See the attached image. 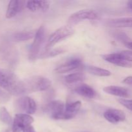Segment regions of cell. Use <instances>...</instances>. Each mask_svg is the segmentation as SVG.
Segmentation results:
<instances>
[{"label":"cell","instance_id":"6da1fadb","mask_svg":"<svg viewBox=\"0 0 132 132\" xmlns=\"http://www.w3.org/2000/svg\"><path fill=\"white\" fill-rule=\"evenodd\" d=\"M0 87L13 95L24 94L23 81L8 69L0 68Z\"/></svg>","mask_w":132,"mask_h":132},{"label":"cell","instance_id":"7a4b0ae2","mask_svg":"<svg viewBox=\"0 0 132 132\" xmlns=\"http://www.w3.org/2000/svg\"><path fill=\"white\" fill-rule=\"evenodd\" d=\"M24 93H32L45 91L51 86L52 82L48 78L42 76H34L23 81Z\"/></svg>","mask_w":132,"mask_h":132},{"label":"cell","instance_id":"3957f363","mask_svg":"<svg viewBox=\"0 0 132 132\" xmlns=\"http://www.w3.org/2000/svg\"><path fill=\"white\" fill-rule=\"evenodd\" d=\"M74 32V28L70 25H65L58 28L49 37L45 47L46 50L52 49L54 45L72 36Z\"/></svg>","mask_w":132,"mask_h":132},{"label":"cell","instance_id":"277c9868","mask_svg":"<svg viewBox=\"0 0 132 132\" xmlns=\"http://www.w3.org/2000/svg\"><path fill=\"white\" fill-rule=\"evenodd\" d=\"M15 106L17 110L24 114H34L37 110V105L35 101L27 96L21 97L16 100Z\"/></svg>","mask_w":132,"mask_h":132},{"label":"cell","instance_id":"5b68a950","mask_svg":"<svg viewBox=\"0 0 132 132\" xmlns=\"http://www.w3.org/2000/svg\"><path fill=\"white\" fill-rule=\"evenodd\" d=\"M45 28L44 26H41L39 29L36 31L33 43L31 45L29 51L28 58L30 60L34 61L39 56L41 46L43 43L45 39Z\"/></svg>","mask_w":132,"mask_h":132},{"label":"cell","instance_id":"8992f818","mask_svg":"<svg viewBox=\"0 0 132 132\" xmlns=\"http://www.w3.org/2000/svg\"><path fill=\"white\" fill-rule=\"evenodd\" d=\"M99 19V15L94 10L83 9L72 14L68 19V22L70 24H74L84 20H97Z\"/></svg>","mask_w":132,"mask_h":132},{"label":"cell","instance_id":"52a82bcc","mask_svg":"<svg viewBox=\"0 0 132 132\" xmlns=\"http://www.w3.org/2000/svg\"><path fill=\"white\" fill-rule=\"evenodd\" d=\"M65 106L61 101H52L46 104L45 110L54 119H63Z\"/></svg>","mask_w":132,"mask_h":132},{"label":"cell","instance_id":"ba28073f","mask_svg":"<svg viewBox=\"0 0 132 132\" xmlns=\"http://www.w3.org/2000/svg\"><path fill=\"white\" fill-rule=\"evenodd\" d=\"M34 122V118L28 114L18 113L13 119L12 132L23 131L25 128L30 126Z\"/></svg>","mask_w":132,"mask_h":132},{"label":"cell","instance_id":"9c48e42d","mask_svg":"<svg viewBox=\"0 0 132 132\" xmlns=\"http://www.w3.org/2000/svg\"><path fill=\"white\" fill-rule=\"evenodd\" d=\"M83 68L84 66L81 59L73 58L57 67L55 69V72L57 73H64L78 70Z\"/></svg>","mask_w":132,"mask_h":132},{"label":"cell","instance_id":"30bf717a","mask_svg":"<svg viewBox=\"0 0 132 132\" xmlns=\"http://www.w3.org/2000/svg\"><path fill=\"white\" fill-rule=\"evenodd\" d=\"M102 57L106 61L115 64L116 66L124 68H132V63L125 60L121 55L118 53L114 54H104L102 55Z\"/></svg>","mask_w":132,"mask_h":132},{"label":"cell","instance_id":"8fae6325","mask_svg":"<svg viewBox=\"0 0 132 132\" xmlns=\"http://www.w3.org/2000/svg\"><path fill=\"white\" fill-rule=\"evenodd\" d=\"M26 5L27 2L24 1H18V0L10 1L6 10V18L7 19H10L15 17L17 14L23 10Z\"/></svg>","mask_w":132,"mask_h":132},{"label":"cell","instance_id":"7c38bea8","mask_svg":"<svg viewBox=\"0 0 132 132\" xmlns=\"http://www.w3.org/2000/svg\"><path fill=\"white\" fill-rule=\"evenodd\" d=\"M104 117L108 122L117 124L126 119V115L122 110L117 109H108L104 113Z\"/></svg>","mask_w":132,"mask_h":132},{"label":"cell","instance_id":"4fadbf2b","mask_svg":"<svg viewBox=\"0 0 132 132\" xmlns=\"http://www.w3.org/2000/svg\"><path fill=\"white\" fill-rule=\"evenodd\" d=\"M81 107V102L79 101L72 102L70 103H67L65 106L63 119L68 120L73 119L79 112Z\"/></svg>","mask_w":132,"mask_h":132},{"label":"cell","instance_id":"5bb4252c","mask_svg":"<svg viewBox=\"0 0 132 132\" xmlns=\"http://www.w3.org/2000/svg\"><path fill=\"white\" fill-rule=\"evenodd\" d=\"M50 1H28L27 2V9L31 12H46L50 8Z\"/></svg>","mask_w":132,"mask_h":132},{"label":"cell","instance_id":"9a60e30c","mask_svg":"<svg viewBox=\"0 0 132 132\" xmlns=\"http://www.w3.org/2000/svg\"><path fill=\"white\" fill-rule=\"evenodd\" d=\"M74 91L81 96L88 99H94L97 96V92L95 90L86 84H81L76 86Z\"/></svg>","mask_w":132,"mask_h":132},{"label":"cell","instance_id":"2e32d148","mask_svg":"<svg viewBox=\"0 0 132 132\" xmlns=\"http://www.w3.org/2000/svg\"><path fill=\"white\" fill-rule=\"evenodd\" d=\"M107 25L115 28H132V18H121L109 19Z\"/></svg>","mask_w":132,"mask_h":132},{"label":"cell","instance_id":"e0dca14e","mask_svg":"<svg viewBox=\"0 0 132 132\" xmlns=\"http://www.w3.org/2000/svg\"><path fill=\"white\" fill-rule=\"evenodd\" d=\"M103 91L106 94L110 95H115L120 97L126 98L128 97L130 94H129L128 90L126 88L121 86H106L103 88Z\"/></svg>","mask_w":132,"mask_h":132},{"label":"cell","instance_id":"ac0fdd59","mask_svg":"<svg viewBox=\"0 0 132 132\" xmlns=\"http://www.w3.org/2000/svg\"><path fill=\"white\" fill-rule=\"evenodd\" d=\"M85 70L91 74L99 77H108L111 75L110 71L99 67H94V66H87L84 67Z\"/></svg>","mask_w":132,"mask_h":132},{"label":"cell","instance_id":"d6986e66","mask_svg":"<svg viewBox=\"0 0 132 132\" xmlns=\"http://www.w3.org/2000/svg\"><path fill=\"white\" fill-rule=\"evenodd\" d=\"M86 79V76L84 73L80 72L70 73L64 77V81L68 84L76 83L79 82H82Z\"/></svg>","mask_w":132,"mask_h":132},{"label":"cell","instance_id":"ffe728a7","mask_svg":"<svg viewBox=\"0 0 132 132\" xmlns=\"http://www.w3.org/2000/svg\"><path fill=\"white\" fill-rule=\"evenodd\" d=\"M36 33L34 32H21L15 33L13 35L12 39L15 42H21V41H25L31 39L35 37Z\"/></svg>","mask_w":132,"mask_h":132},{"label":"cell","instance_id":"44dd1931","mask_svg":"<svg viewBox=\"0 0 132 132\" xmlns=\"http://www.w3.org/2000/svg\"><path fill=\"white\" fill-rule=\"evenodd\" d=\"M66 50L64 48H57L50 49V50H45V52L40 54L39 55L40 59H46V58L53 57L56 55H60L63 53L65 52Z\"/></svg>","mask_w":132,"mask_h":132},{"label":"cell","instance_id":"7402d4cb","mask_svg":"<svg viewBox=\"0 0 132 132\" xmlns=\"http://www.w3.org/2000/svg\"><path fill=\"white\" fill-rule=\"evenodd\" d=\"M0 121L8 125H10L13 123L12 118L5 107L0 108Z\"/></svg>","mask_w":132,"mask_h":132},{"label":"cell","instance_id":"603a6c76","mask_svg":"<svg viewBox=\"0 0 132 132\" xmlns=\"http://www.w3.org/2000/svg\"><path fill=\"white\" fill-rule=\"evenodd\" d=\"M114 37H116L117 39L119 40L120 41L123 43L124 44L126 43V42H128L130 41V39H129V37H128L127 35L123 32H121V31H116L114 34Z\"/></svg>","mask_w":132,"mask_h":132},{"label":"cell","instance_id":"cb8c5ba5","mask_svg":"<svg viewBox=\"0 0 132 132\" xmlns=\"http://www.w3.org/2000/svg\"><path fill=\"white\" fill-rule=\"evenodd\" d=\"M119 103L122 104L123 106L128 109L129 110L132 112V99H119L118 100Z\"/></svg>","mask_w":132,"mask_h":132},{"label":"cell","instance_id":"d4e9b609","mask_svg":"<svg viewBox=\"0 0 132 132\" xmlns=\"http://www.w3.org/2000/svg\"><path fill=\"white\" fill-rule=\"evenodd\" d=\"M119 54L125 60L132 63V51H131V50H123V51H121L120 52H119Z\"/></svg>","mask_w":132,"mask_h":132},{"label":"cell","instance_id":"484cf974","mask_svg":"<svg viewBox=\"0 0 132 132\" xmlns=\"http://www.w3.org/2000/svg\"><path fill=\"white\" fill-rule=\"evenodd\" d=\"M122 82L125 84H126V85H132V76H129V77H126L122 81Z\"/></svg>","mask_w":132,"mask_h":132},{"label":"cell","instance_id":"4316f807","mask_svg":"<svg viewBox=\"0 0 132 132\" xmlns=\"http://www.w3.org/2000/svg\"><path fill=\"white\" fill-rule=\"evenodd\" d=\"M23 132H36V130H34L33 126H32V125H30V126H27V128H25L23 130Z\"/></svg>","mask_w":132,"mask_h":132},{"label":"cell","instance_id":"83f0119b","mask_svg":"<svg viewBox=\"0 0 132 132\" xmlns=\"http://www.w3.org/2000/svg\"><path fill=\"white\" fill-rule=\"evenodd\" d=\"M124 45L126 46L127 48H130V50H132V41H128V42H126V43H125Z\"/></svg>","mask_w":132,"mask_h":132},{"label":"cell","instance_id":"f1b7e54d","mask_svg":"<svg viewBox=\"0 0 132 132\" xmlns=\"http://www.w3.org/2000/svg\"><path fill=\"white\" fill-rule=\"evenodd\" d=\"M5 96H6V95L5 94V93L1 91V90L0 89V101H2L3 99L5 98Z\"/></svg>","mask_w":132,"mask_h":132},{"label":"cell","instance_id":"f546056e","mask_svg":"<svg viewBox=\"0 0 132 132\" xmlns=\"http://www.w3.org/2000/svg\"><path fill=\"white\" fill-rule=\"evenodd\" d=\"M128 6L129 7V9L132 10V1H130L128 3Z\"/></svg>","mask_w":132,"mask_h":132}]
</instances>
